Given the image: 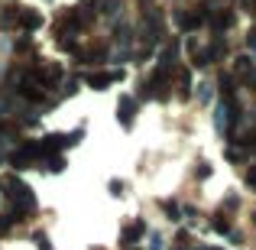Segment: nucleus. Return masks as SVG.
<instances>
[{
    "label": "nucleus",
    "mask_w": 256,
    "mask_h": 250,
    "mask_svg": "<svg viewBox=\"0 0 256 250\" xmlns=\"http://www.w3.org/2000/svg\"><path fill=\"white\" fill-rule=\"evenodd\" d=\"M10 198H13V205H16V211H26V208H32V195L26 192L23 185H13Z\"/></svg>",
    "instance_id": "f257e3e1"
},
{
    "label": "nucleus",
    "mask_w": 256,
    "mask_h": 250,
    "mask_svg": "<svg viewBox=\"0 0 256 250\" xmlns=\"http://www.w3.org/2000/svg\"><path fill=\"white\" fill-rule=\"evenodd\" d=\"M227 114H230V111H227V104L220 101V104L214 107V130H218V133L227 130Z\"/></svg>",
    "instance_id": "f03ea898"
},
{
    "label": "nucleus",
    "mask_w": 256,
    "mask_h": 250,
    "mask_svg": "<svg viewBox=\"0 0 256 250\" xmlns=\"http://www.w3.org/2000/svg\"><path fill=\"white\" fill-rule=\"evenodd\" d=\"M150 250H166V240L162 237H152L150 240Z\"/></svg>",
    "instance_id": "7ed1b4c3"
}]
</instances>
